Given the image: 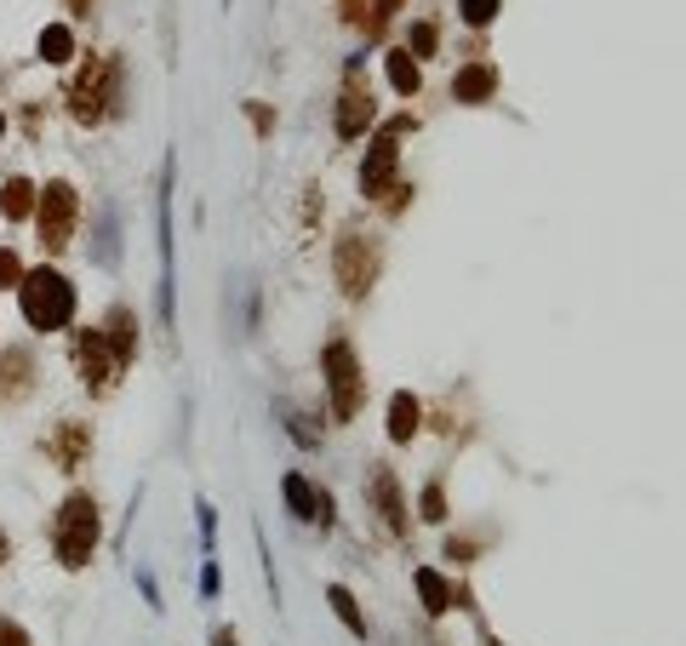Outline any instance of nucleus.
<instances>
[{"label":"nucleus","instance_id":"nucleus-26","mask_svg":"<svg viewBox=\"0 0 686 646\" xmlns=\"http://www.w3.org/2000/svg\"><path fill=\"white\" fill-rule=\"evenodd\" d=\"M498 7H503V0H458V12H464L469 29H487L498 18Z\"/></svg>","mask_w":686,"mask_h":646},{"label":"nucleus","instance_id":"nucleus-31","mask_svg":"<svg viewBox=\"0 0 686 646\" xmlns=\"http://www.w3.org/2000/svg\"><path fill=\"white\" fill-rule=\"evenodd\" d=\"M0 646H29V629L18 618H7V612H0Z\"/></svg>","mask_w":686,"mask_h":646},{"label":"nucleus","instance_id":"nucleus-8","mask_svg":"<svg viewBox=\"0 0 686 646\" xmlns=\"http://www.w3.org/2000/svg\"><path fill=\"white\" fill-rule=\"evenodd\" d=\"M69 350H75V372H81V384H86L92 395H110V389L126 378V366H121V355L110 350L103 326H81L75 337H69Z\"/></svg>","mask_w":686,"mask_h":646},{"label":"nucleus","instance_id":"nucleus-12","mask_svg":"<svg viewBox=\"0 0 686 646\" xmlns=\"http://www.w3.org/2000/svg\"><path fill=\"white\" fill-rule=\"evenodd\" d=\"M372 115H377V104H372V92L366 86H343V97H337V110H332V126H337V138L350 144V138H361V132L372 126Z\"/></svg>","mask_w":686,"mask_h":646},{"label":"nucleus","instance_id":"nucleus-30","mask_svg":"<svg viewBox=\"0 0 686 646\" xmlns=\"http://www.w3.org/2000/svg\"><path fill=\"white\" fill-rule=\"evenodd\" d=\"M218 590H224V572H218L212 555H206V566H200V595H206V601H218Z\"/></svg>","mask_w":686,"mask_h":646},{"label":"nucleus","instance_id":"nucleus-19","mask_svg":"<svg viewBox=\"0 0 686 646\" xmlns=\"http://www.w3.org/2000/svg\"><path fill=\"white\" fill-rule=\"evenodd\" d=\"M384 75H389V86H395L401 97L424 92V70H418V58H412L406 46H389V52H384Z\"/></svg>","mask_w":686,"mask_h":646},{"label":"nucleus","instance_id":"nucleus-32","mask_svg":"<svg viewBox=\"0 0 686 646\" xmlns=\"http://www.w3.org/2000/svg\"><path fill=\"white\" fill-rule=\"evenodd\" d=\"M401 12V0H372V12H366V23H372V35H377V29H384L389 18Z\"/></svg>","mask_w":686,"mask_h":646},{"label":"nucleus","instance_id":"nucleus-33","mask_svg":"<svg viewBox=\"0 0 686 646\" xmlns=\"http://www.w3.org/2000/svg\"><path fill=\"white\" fill-rule=\"evenodd\" d=\"M247 115H252L258 132H274V110H269V104H247Z\"/></svg>","mask_w":686,"mask_h":646},{"label":"nucleus","instance_id":"nucleus-35","mask_svg":"<svg viewBox=\"0 0 686 646\" xmlns=\"http://www.w3.org/2000/svg\"><path fill=\"white\" fill-rule=\"evenodd\" d=\"M446 550H453V561H475V543H464V538H453Z\"/></svg>","mask_w":686,"mask_h":646},{"label":"nucleus","instance_id":"nucleus-34","mask_svg":"<svg viewBox=\"0 0 686 646\" xmlns=\"http://www.w3.org/2000/svg\"><path fill=\"white\" fill-rule=\"evenodd\" d=\"M337 12L343 23H366V0H337Z\"/></svg>","mask_w":686,"mask_h":646},{"label":"nucleus","instance_id":"nucleus-25","mask_svg":"<svg viewBox=\"0 0 686 646\" xmlns=\"http://www.w3.org/2000/svg\"><path fill=\"white\" fill-rule=\"evenodd\" d=\"M281 413H287L281 424H287V435L298 440V447H321V429H315V424H309L303 413H292V406H281Z\"/></svg>","mask_w":686,"mask_h":646},{"label":"nucleus","instance_id":"nucleus-10","mask_svg":"<svg viewBox=\"0 0 686 646\" xmlns=\"http://www.w3.org/2000/svg\"><path fill=\"white\" fill-rule=\"evenodd\" d=\"M281 498H287V515L292 521H315L321 532H332V492H321V487H309L303 475L292 469V475H281Z\"/></svg>","mask_w":686,"mask_h":646},{"label":"nucleus","instance_id":"nucleus-36","mask_svg":"<svg viewBox=\"0 0 686 646\" xmlns=\"http://www.w3.org/2000/svg\"><path fill=\"white\" fill-rule=\"evenodd\" d=\"M235 640H240V635H235V629H229V624H224V629H218V635H212V646H235Z\"/></svg>","mask_w":686,"mask_h":646},{"label":"nucleus","instance_id":"nucleus-22","mask_svg":"<svg viewBox=\"0 0 686 646\" xmlns=\"http://www.w3.org/2000/svg\"><path fill=\"white\" fill-rule=\"evenodd\" d=\"M326 606L337 612L343 624H350V635H355V640H366V612H361V601H355L350 590H343V584H332V590H326Z\"/></svg>","mask_w":686,"mask_h":646},{"label":"nucleus","instance_id":"nucleus-6","mask_svg":"<svg viewBox=\"0 0 686 646\" xmlns=\"http://www.w3.org/2000/svg\"><path fill=\"white\" fill-rule=\"evenodd\" d=\"M75 223H81V195L69 178H52L41 184V195H34V229H41V247L58 258L69 241H75Z\"/></svg>","mask_w":686,"mask_h":646},{"label":"nucleus","instance_id":"nucleus-4","mask_svg":"<svg viewBox=\"0 0 686 646\" xmlns=\"http://www.w3.org/2000/svg\"><path fill=\"white\" fill-rule=\"evenodd\" d=\"M321 372H326V406L337 424H355L361 406H366V372H361V355L350 337H332L326 355H321Z\"/></svg>","mask_w":686,"mask_h":646},{"label":"nucleus","instance_id":"nucleus-24","mask_svg":"<svg viewBox=\"0 0 686 646\" xmlns=\"http://www.w3.org/2000/svg\"><path fill=\"white\" fill-rule=\"evenodd\" d=\"M406 52L418 58V63H424V58H435V52H440V29H435L429 18H424V23H412V35H406Z\"/></svg>","mask_w":686,"mask_h":646},{"label":"nucleus","instance_id":"nucleus-21","mask_svg":"<svg viewBox=\"0 0 686 646\" xmlns=\"http://www.w3.org/2000/svg\"><path fill=\"white\" fill-rule=\"evenodd\" d=\"M34 46H41V58H46V63H58V70H63V63L75 58V29H69V23H46Z\"/></svg>","mask_w":686,"mask_h":646},{"label":"nucleus","instance_id":"nucleus-14","mask_svg":"<svg viewBox=\"0 0 686 646\" xmlns=\"http://www.w3.org/2000/svg\"><path fill=\"white\" fill-rule=\"evenodd\" d=\"M34 389V355L23 350V344H12L7 355H0V395H29Z\"/></svg>","mask_w":686,"mask_h":646},{"label":"nucleus","instance_id":"nucleus-29","mask_svg":"<svg viewBox=\"0 0 686 646\" xmlns=\"http://www.w3.org/2000/svg\"><path fill=\"white\" fill-rule=\"evenodd\" d=\"M23 281V258L12 247H0V286H18Z\"/></svg>","mask_w":686,"mask_h":646},{"label":"nucleus","instance_id":"nucleus-2","mask_svg":"<svg viewBox=\"0 0 686 646\" xmlns=\"http://www.w3.org/2000/svg\"><path fill=\"white\" fill-rule=\"evenodd\" d=\"M121 75H126V63L121 58H110V52H92L81 70H75V81H69V92H63V104H69V115H75L81 126H103L115 115V92H121Z\"/></svg>","mask_w":686,"mask_h":646},{"label":"nucleus","instance_id":"nucleus-11","mask_svg":"<svg viewBox=\"0 0 686 646\" xmlns=\"http://www.w3.org/2000/svg\"><path fill=\"white\" fill-rule=\"evenodd\" d=\"M86 452H92V429L86 424H52L46 429V458L58 463V469H81L86 463Z\"/></svg>","mask_w":686,"mask_h":646},{"label":"nucleus","instance_id":"nucleus-37","mask_svg":"<svg viewBox=\"0 0 686 646\" xmlns=\"http://www.w3.org/2000/svg\"><path fill=\"white\" fill-rule=\"evenodd\" d=\"M7 555H12V538H7V527H0V566H7Z\"/></svg>","mask_w":686,"mask_h":646},{"label":"nucleus","instance_id":"nucleus-20","mask_svg":"<svg viewBox=\"0 0 686 646\" xmlns=\"http://www.w3.org/2000/svg\"><path fill=\"white\" fill-rule=\"evenodd\" d=\"M412 590H418L424 612H435V618H440L446 606H453V584H446V577H440L435 566H418V572H412Z\"/></svg>","mask_w":686,"mask_h":646},{"label":"nucleus","instance_id":"nucleus-13","mask_svg":"<svg viewBox=\"0 0 686 646\" xmlns=\"http://www.w3.org/2000/svg\"><path fill=\"white\" fill-rule=\"evenodd\" d=\"M366 492H372V509H377V515H384L395 532H406V498H401L395 469H384V463H377V469L366 475Z\"/></svg>","mask_w":686,"mask_h":646},{"label":"nucleus","instance_id":"nucleus-1","mask_svg":"<svg viewBox=\"0 0 686 646\" xmlns=\"http://www.w3.org/2000/svg\"><path fill=\"white\" fill-rule=\"evenodd\" d=\"M18 310L34 332H69V321H75L81 310V298H75V281L63 275V269L52 263H34L23 269V281H18Z\"/></svg>","mask_w":686,"mask_h":646},{"label":"nucleus","instance_id":"nucleus-16","mask_svg":"<svg viewBox=\"0 0 686 646\" xmlns=\"http://www.w3.org/2000/svg\"><path fill=\"white\" fill-rule=\"evenodd\" d=\"M389 440H401V447H406V440L412 435H418V424H424V406H418V395H412V389H395L389 395Z\"/></svg>","mask_w":686,"mask_h":646},{"label":"nucleus","instance_id":"nucleus-9","mask_svg":"<svg viewBox=\"0 0 686 646\" xmlns=\"http://www.w3.org/2000/svg\"><path fill=\"white\" fill-rule=\"evenodd\" d=\"M401 132H412V121H395L372 138L366 160H361V195L366 200H384L389 195V178H395V160H401Z\"/></svg>","mask_w":686,"mask_h":646},{"label":"nucleus","instance_id":"nucleus-38","mask_svg":"<svg viewBox=\"0 0 686 646\" xmlns=\"http://www.w3.org/2000/svg\"><path fill=\"white\" fill-rule=\"evenodd\" d=\"M0 144H7V110H0Z\"/></svg>","mask_w":686,"mask_h":646},{"label":"nucleus","instance_id":"nucleus-3","mask_svg":"<svg viewBox=\"0 0 686 646\" xmlns=\"http://www.w3.org/2000/svg\"><path fill=\"white\" fill-rule=\"evenodd\" d=\"M97 538H103L97 503H92L86 492H69V498L58 503V515H52V555H58V566H69V572L92 566Z\"/></svg>","mask_w":686,"mask_h":646},{"label":"nucleus","instance_id":"nucleus-18","mask_svg":"<svg viewBox=\"0 0 686 646\" xmlns=\"http://www.w3.org/2000/svg\"><path fill=\"white\" fill-rule=\"evenodd\" d=\"M34 195H41V189H34V178H7V184H0V218H7V223H23V218H34Z\"/></svg>","mask_w":686,"mask_h":646},{"label":"nucleus","instance_id":"nucleus-28","mask_svg":"<svg viewBox=\"0 0 686 646\" xmlns=\"http://www.w3.org/2000/svg\"><path fill=\"white\" fill-rule=\"evenodd\" d=\"M418 515H424V521H446V492H440V481H429V487H424Z\"/></svg>","mask_w":686,"mask_h":646},{"label":"nucleus","instance_id":"nucleus-27","mask_svg":"<svg viewBox=\"0 0 686 646\" xmlns=\"http://www.w3.org/2000/svg\"><path fill=\"white\" fill-rule=\"evenodd\" d=\"M195 527H200V543H206V555H212V550H218V509L206 503V498L195 503Z\"/></svg>","mask_w":686,"mask_h":646},{"label":"nucleus","instance_id":"nucleus-17","mask_svg":"<svg viewBox=\"0 0 686 646\" xmlns=\"http://www.w3.org/2000/svg\"><path fill=\"white\" fill-rule=\"evenodd\" d=\"M103 337H110V350L121 355V366H132V355H137V321H132V310L110 303V315H103Z\"/></svg>","mask_w":686,"mask_h":646},{"label":"nucleus","instance_id":"nucleus-7","mask_svg":"<svg viewBox=\"0 0 686 646\" xmlns=\"http://www.w3.org/2000/svg\"><path fill=\"white\" fill-rule=\"evenodd\" d=\"M172 178H178V155L166 149L160 160V189H155V247H160V326L172 332V315H178V275H172Z\"/></svg>","mask_w":686,"mask_h":646},{"label":"nucleus","instance_id":"nucleus-5","mask_svg":"<svg viewBox=\"0 0 686 646\" xmlns=\"http://www.w3.org/2000/svg\"><path fill=\"white\" fill-rule=\"evenodd\" d=\"M332 269H337V292L343 298H366L372 281H377V269H384V241H377L372 229L350 223L337 235V247H332Z\"/></svg>","mask_w":686,"mask_h":646},{"label":"nucleus","instance_id":"nucleus-23","mask_svg":"<svg viewBox=\"0 0 686 646\" xmlns=\"http://www.w3.org/2000/svg\"><path fill=\"white\" fill-rule=\"evenodd\" d=\"M92 258H97V263H115V258H121V218H115V212H103V218H97Z\"/></svg>","mask_w":686,"mask_h":646},{"label":"nucleus","instance_id":"nucleus-15","mask_svg":"<svg viewBox=\"0 0 686 646\" xmlns=\"http://www.w3.org/2000/svg\"><path fill=\"white\" fill-rule=\"evenodd\" d=\"M492 92H498V70H492V63H469V70H458V81H453L458 104H492Z\"/></svg>","mask_w":686,"mask_h":646}]
</instances>
